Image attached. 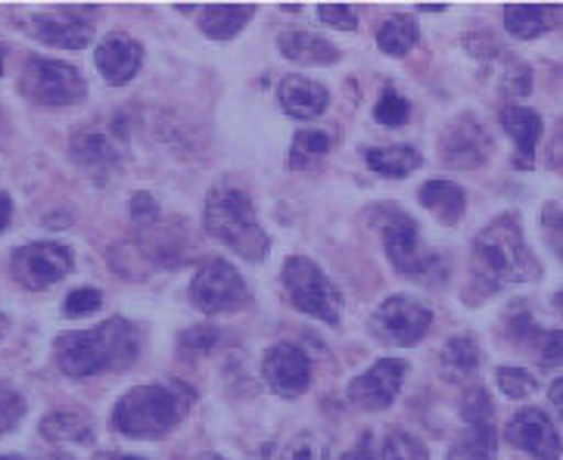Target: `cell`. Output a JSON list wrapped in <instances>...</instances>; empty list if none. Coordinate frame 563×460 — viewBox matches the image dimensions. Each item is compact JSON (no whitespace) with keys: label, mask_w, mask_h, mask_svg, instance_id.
<instances>
[{"label":"cell","mask_w":563,"mask_h":460,"mask_svg":"<svg viewBox=\"0 0 563 460\" xmlns=\"http://www.w3.org/2000/svg\"><path fill=\"white\" fill-rule=\"evenodd\" d=\"M184 349H194V351H209L216 343H219V333L216 330H206V327H200V330H190L187 336L181 339Z\"/></svg>","instance_id":"obj_39"},{"label":"cell","mask_w":563,"mask_h":460,"mask_svg":"<svg viewBox=\"0 0 563 460\" xmlns=\"http://www.w3.org/2000/svg\"><path fill=\"white\" fill-rule=\"evenodd\" d=\"M545 239L563 261V212H548L545 215Z\"/></svg>","instance_id":"obj_38"},{"label":"cell","mask_w":563,"mask_h":460,"mask_svg":"<svg viewBox=\"0 0 563 460\" xmlns=\"http://www.w3.org/2000/svg\"><path fill=\"white\" fill-rule=\"evenodd\" d=\"M190 299L200 312L219 314L243 308L250 293H246L243 277L236 274V268H231L221 258H209L206 265H200V271L190 283Z\"/></svg>","instance_id":"obj_7"},{"label":"cell","mask_w":563,"mask_h":460,"mask_svg":"<svg viewBox=\"0 0 563 460\" xmlns=\"http://www.w3.org/2000/svg\"><path fill=\"white\" fill-rule=\"evenodd\" d=\"M284 287H287V295L299 312L311 314L318 321H328V324L340 321L343 295L311 258L296 256L284 265Z\"/></svg>","instance_id":"obj_5"},{"label":"cell","mask_w":563,"mask_h":460,"mask_svg":"<svg viewBox=\"0 0 563 460\" xmlns=\"http://www.w3.org/2000/svg\"><path fill=\"white\" fill-rule=\"evenodd\" d=\"M510 442L520 445L523 451L539 460L561 458V436L548 420L545 411H539V407H527L510 420Z\"/></svg>","instance_id":"obj_13"},{"label":"cell","mask_w":563,"mask_h":460,"mask_svg":"<svg viewBox=\"0 0 563 460\" xmlns=\"http://www.w3.org/2000/svg\"><path fill=\"white\" fill-rule=\"evenodd\" d=\"M119 460H141V458H119Z\"/></svg>","instance_id":"obj_45"},{"label":"cell","mask_w":563,"mask_h":460,"mask_svg":"<svg viewBox=\"0 0 563 460\" xmlns=\"http://www.w3.org/2000/svg\"><path fill=\"white\" fill-rule=\"evenodd\" d=\"M0 75H3V51H0Z\"/></svg>","instance_id":"obj_43"},{"label":"cell","mask_w":563,"mask_h":460,"mask_svg":"<svg viewBox=\"0 0 563 460\" xmlns=\"http://www.w3.org/2000/svg\"><path fill=\"white\" fill-rule=\"evenodd\" d=\"M100 305H103V295H100V290L85 287V290H75V293H69L66 305H63V312L69 314V317H88V314L100 312Z\"/></svg>","instance_id":"obj_34"},{"label":"cell","mask_w":563,"mask_h":460,"mask_svg":"<svg viewBox=\"0 0 563 460\" xmlns=\"http://www.w3.org/2000/svg\"><path fill=\"white\" fill-rule=\"evenodd\" d=\"M479 368V349H476V343L467 339V336H457L452 339L445 351H442V373L449 377V380H464V377H471Z\"/></svg>","instance_id":"obj_28"},{"label":"cell","mask_w":563,"mask_h":460,"mask_svg":"<svg viewBox=\"0 0 563 460\" xmlns=\"http://www.w3.org/2000/svg\"><path fill=\"white\" fill-rule=\"evenodd\" d=\"M498 389L508 395V399H529L539 383H536V377L529 373V370H520V368H501L498 370Z\"/></svg>","instance_id":"obj_31"},{"label":"cell","mask_w":563,"mask_h":460,"mask_svg":"<svg viewBox=\"0 0 563 460\" xmlns=\"http://www.w3.org/2000/svg\"><path fill=\"white\" fill-rule=\"evenodd\" d=\"M501 125L514 137L517 166L532 168L536 147H539V137H542V115L536 110H527V106H508L501 112Z\"/></svg>","instance_id":"obj_18"},{"label":"cell","mask_w":563,"mask_h":460,"mask_svg":"<svg viewBox=\"0 0 563 460\" xmlns=\"http://www.w3.org/2000/svg\"><path fill=\"white\" fill-rule=\"evenodd\" d=\"M181 395L165 386H137L119 399L112 411V426L131 439H156L181 420Z\"/></svg>","instance_id":"obj_4"},{"label":"cell","mask_w":563,"mask_h":460,"mask_svg":"<svg viewBox=\"0 0 563 460\" xmlns=\"http://www.w3.org/2000/svg\"><path fill=\"white\" fill-rule=\"evenodd\" d=\"M19 91L25 93L32 103H41V106H73L85 97L88 88H85L81 72L69 63L29 59L22 81H19Z\"/></svg>","instance_id":"obj_6"},{"label":"cell","mask_w":563,"mask_h":460,"mask_svg":"<svg viewBox=\"0 0 563 460\" xmlns=\"http://www.w3.org/2000/svg\"><path fill=\"white\" fill-rule=\"evenodd\" d=\"M262 373L268 380V386L284 399H296L302 395L311 383V361L302 349H296L290 343H280L265 355Z\"/></svg>","instance_id":"obj_12"},{"label":"cell","mask_w":563,"mask_h":460,"mask_svg":"<svg viewBox=\"0 0 563 460\" xmlns=\"http://www.w3.org/2000/svg\"><path fill=\"white\" fill-rule=\"evenodd\" d=\"M41 433L51 439V442H91L93 433L88 417L75 414V411H56V414H47L44 424H41Z\"/></svg>","instance_id":"obj_26"},{"label":"cell","mask_w":563,"mask_h":460,"mask_svg":"<svg viewBox=\"0 0 563 460\" xmlns=\"http://www.w3.org/2000/svg\"><path fill=\"white\" fill-rule=\"evenodd\" d=\"M374 115H377V122L386 125V128H399V125L408 122V115H411V103H408L401 93L393 91V88H386V91L380 93V100H377Z\"/></svg>","instance_id":"obj_30"},{"label":"cell","mask_w":563,"mask_h":460,"mask_svg":"<svg viewBox=\"0 0 563 460\" xmlns=\"http://www.w3.org/2000/svg\"><path fill=\"white\" fill-rule=\"evenodd\" d=\"M367 168L377 171L383 178H405L420 168V153L415 147H374L364 153Z\"/></svg>","instance_id":"obj_23"},{"label":"cell","mask_w":563,"mask_h":460,"mask_svg":"<svg viewBox=\"0 0 563 460\" xmlns=\"http://www.w3.org/2000/svg\"><path fill=\"white\" fill-rule=\"evenodd\" d=\"M10 268L25 290H47L73 271V253L59 243H32L13 253Z\"/></svg>","instance_id":"obj_8"},{"label":"cell","mask_w":563,"mask_h":460,"mask_svg":"<svg viewBox=\"0 0 563 460\" xmlns=\"http://www.w3.org/2000/svg\"><path fill=\"white\" fill-rule=\"evenodd\" d=\"M277 47L290 63H299V66H330L340 59V51L328 37L311 35V32H287V35H280Z\"/></svg>","instance_id":"obj_19"},{"label":"cell","mask_w":563,"mask_h":460,"mask_svg":"<svg viewBox=\"0 0 563 460\" xmlns=\"http://www.w3.org/2000/svg\"><path fill=\"white\" fill-rule=\"evenodd\" d=\"M141 355V336L128 324L112 317L93 330L66 333L56 339L59 368L69 377H93L100 370L128 368Z\"/></svg>","instance_id":"obj_1"},{"label":"cell","mask_w":563,"mask_h":460,"mask_svg":"<svg viewBox=\"0 0 563 460\" xmlns=\"http://www.w3.org/2000/svg\"><path fill=\"white\" fill-rule=\"evenodd\" d=\"M418 37H420L418 25H415L411 19L393 16V19H386V22L380 25V32H377V44H380L383 54L405 56L408 51H415Z\"/></svg>","instance_id":"obj_27"},{"label":"cell","mask_w":563,"mask_h":460,"mask_svg":"<svg viewBox=\"0 0 563 460\" xmlns=\"http://www.w3.org/2000/svg\"><path fill=\"white\" fill-rule=\"evenodd\" d=\"M202 460H224V458H216V455H212V458H202Z\"/></svg>","instance_id":"obj_44"},{"label":"cell","mask_w":563,"mask_h":460,"mask_svg":"<svg viewBox=\"0 0 563 460\" xmlns=\"http://www.w3.org/2000/svg\"><path fill=\"white\" fill-rule=\"evenodd\" d=\"M554 25V7H505V29L520 41L545 35Z\"/></svg>","instance_id":"obj_25"},{"label":"cell","mask_w":563,"mask_h":460,"mask_svg":"<svg viewBox=\"0 0 563 460\" xmlns=\"http://www.w3.org/2000/svg\"><path fill=\"white\" fill-rule=\"evenodd\" d=\"M330 144H333V141H330L328 131H299L296 141H292V166H309L311 159H318V156L328 153Z\"/></svg>","instance_id":"obj_29"},{"label":"cell","mask_w":563,"mask_h":460,"mask_svg":"<svg viewBox=\"0 0 563 460\" xmlns=\"http://www.w3.org/2000/svg\"><path fill=\"white\" fill-rule=\"evenodd\" d=\"M539 358H542V364H548V368L563 364V330L545 333L539 339Z\"/></svg>","instance_id":"obj_37"},{"label":"cell","mask_w":563,"mask_h":460,"mask_svg":"<svg viewBox=\"0 0 563 460\" xmlns=\"http://www.w3.org/2000/svg\"><path fill=\"white\" fill-rule=\"evenodd\" d=\"M22 414H25V399L19 395L16 389L0 386V436L16 429Z\"/></svg>","instance_id":"obj_33"},{"label":"cell","mask_w":563,"mask_h":460,"mask_svg":"<svg viewBox=\"0 0 563 460\" xmlns=\"http://www.w3.org/2000/svg\"><path fill=\"white\" fill-rule=\"evenodd\" d=\"M253 7H206L200 13L202 35L216 37V41H228L243 32V25L253 19Z\"/></svg>","instance_id":"obj_24"},{"label":"cell","mask_w":563,"mask_h":460,"mask_svg":"<svg viewBox=\"0 0 563 460\" xmlns=\"http://www.w3.org/2000/svg\"><path fill=\"white\" fill-rule=\"evenodd\" d=\"M75 162L88 168V171H110L119 162V149L107 141V134L100 131H81L73 137Z\"/></svg>","instance_id":"obj_22"},{"label":"cell","mask_w":563,"mask_h":460,"mask_svg":"<svg viewBox=\"0 0 563 460\" xmlns=\"http://www.w3.org/2000/svg\"><path fill=\"white\" fill-rule=\"evenodd\" d=\"M467 433L454 445L449 460H492L495 458V424H492V402L483 389H476L464 402Z\"/></svg>","instance_id":"obj_11"},{"label":"cell","mask_w":563,"mask_h":460,"mask_svg":"<svg viewBox=\"0 0 563 460\" xmlns=\"http://www.w3.org/2000/svg\"><path fill=\"white\" fill-rule=\"evenodd\" d=\"M405 373H408V364L401 358H383L349 383V402L362 411H386L396 402Z\"/></svg>","instance_id":"obj_10"},{"label":"cell","mask_w":563,"mask_h":460,"mask_svg":"<svg viewBox=\"0 0 563 460\" xmlns=\"http://www.w3.org/2000/svg\"><path fill=\"white\" fill-rule=\"evenodd\" d=\"M10 218H13V200L10 193H0V231H7Z\"/></svg>","instance_id":"obj_40"},{"label":"cell","mask_w":563,"mask_h":460,"mask_svg":"<svg viewBox=\"0 0 563 460\" xmlns=\"http://www.w3.org/2000/svg\"><path fill=\"white\" fill-rule=\"evenodd\" d=\"M383 243H386V256L396 265V271L405 277H423L430 268V258L420 253L418 227L411 218H396L393 224L383 227Z\"/></svg>","instance_id":"obj_16"},{"label":"cell","mask_w":563,"mask_h":460,"mask_svg":"<svg viewBox=\"0 0 563 460\" xmlns=\"http://www.w3.org/2000/svg\"><path fill=\"white\" fill-rule=\"evenodd\" d=\"M383 460H427V448L408 433H393L383 445Z\"/></svg>","instance_id":"obj_32"},{"label":"cell","mask_w":563,"mask_h":460,"mask_svg":"<svg viewBox=\"0 0 563 460\" xmlns=\"http://www.w3.org/2000/svg\"><path fill=\"white\" fill-rule=\"evenodd\" d=\"M0 460H22V458H0Z\"/></svg>","instance_id":"obj_46"},{"label":"cell","mask_w":563,"mask_h":460,"mask_svg":"<svg viewBox=\"0 0 563 460\" xmlns=\"http://www.w3.org/2000/svg\"><path fill=\"white\" fill-rule=\"evenodd\" d=\"M202 222L212 237H219L224 246H231L236 256L262 261L268 256V234L255 218L253 203L236 187H216L202 209Z\"/></svg>","instance_id":"obj_3"},{"label":"cell","mask_w":563,"mask_h":460,"mask_svg":"<svg viewBox=\"0 0 563 460\" xmlns=\"http://www.w3.org/2000/svg\"><path fill=\"white\" fill-rule=\"evenodd\" d=\"M277 100H280L284 112L292 115V119H299V122L318 119L321 112L328 110L330 103L328 91H324L318 81L306 78V75H290V78H284L280 88H277Z\"/></svg>","instance_id":"obj_17"},{"label":"cell","mask_w":563,"mask_h":460,"mask_svg":"<svg viewBox=\"0 0 563 460\" xmlns=\"http://www.w3.org/2000/svg\"><path fill=\"white\" fill-rule=\"evenodd\" d=\"M343 460H374V448H371V439H364L362 448H355V451H349Z\"/></svg>","instance_id":"obj_41"},{"label":"cell","mask_w":563,"mask_h":460,"mask_svg":"<svg viewBox=\"0 0 563 460\" xmlns=\"http://www.w3.org/2000/svg\"><path fill=\"white\" fill-rule=\"evenodd\" d=\"M35 35L51 44V47H63V51H81L91 44L93 29L81 19H59V16H44L35 22Z\"/></svg>","instance_id":"obj_20"},{"label":"cell","mask_w":563,"mask_h":460,"mask_svg":"<svg viewBox=\"0 0 563 460\" xmlns=\"http://www.w3.org/2000/svg\"><path fill=\"white\" fill-rule=\"evenodd\" d=\"M93 63L100 75L110 81V85H128L134 75L141 72V63H144V47L128 35H110L100 41Z\"/></svg>","instance_id":"obj_14"},{"label":"cell","mask_w":563,"mask_h":460,"mask_svg":"<svg viewBox=\"0 0 563 460\" xmlns=\"http://www.w3.org/2000/svg\"><path fill=\"white\" fill-rule=\"evenodd\" d=\"M473 274L489 290L523 283L539 274V265H536L527 239H523V231L514 224V218L492 222L479 237L473 239Z\"/></svg>","instance_id":"obj_2"},{"label":"cell","mask_w":563,"mask_h":460,"mask_svg":"<svg viewBox=\"0 0 563 460\" xmlns=\"http://www.w3.org/2000/svg\"><path fill=\"white\" fill-rule=\"evenodd\" d=\"M420 203L427 205L442 224H454L467 209V197L452 181H430L420 187Z\"/></svg>","instance_id":"obj_21"},{"label":"cell","mask_w":563,"mask_h":460,"mask_svg":"<svg viewBox=\"0 0 563 460\" xmlns=\"http://www.w3.org/2000/svg\"><path fill=\"white\" fill-rule=\"evenodd\" d=\"M551 402H554V407H558V414H561L563 420V377L551 386Z\"/></svg>","instance_id":"obj_42"},{"label":"cell","mask_w":563,"mask_h":460,"mask_svg":"<svg viewBox=\"0 0 563 460\" xmlns=\"http://www.w3.org/2000/svg\"><path fill=\"white\" fill-rule=\"evenodd\" d=\"M318 16L324 19L328 25H333V29H340V32L358 29V13L352 7H343V3H324V7H318Z\"/></svg>","instance_id":"obj_35"},{"label":"cell","mask_w":563,"mask_h":460,"mask_svg":"<svg viewBox=\"0 0 563 460\" xmlns=\"http://www.w3.org/2000/svg\"><path fill=\"white\" fill-rule=\"evenodd\" d=\"M489 147V134L479 128L471 115L457 119L452 128L442 134V159H445L449 166H479V162H486Z\"/></svg>","instance_id":"obj_15"},{"label":"cell","mask_w":563,"mask_h":460,"mask_svg":"<svg viewBox=\"0 0 563 460\" xmlns=\"http://www.w3.org/2000/svg\"><path fill=\"white\" fill-rule=\"evenodd\" d=\"M277 460H324V448L314 442L311 436H302V439L287 445Z\"/></svg>","instance_id":"obj_36"},{"label":"cell","mask_w":563,"mask_h":460,"mask_svg":"<svg viewBox=\"0 0 563 460\" xmlns=\"http://www.w3.org/2000/svg\"><path fill=\"white\" fill-rule=\"evenodd\" d=\"M430 321H433V314L427 305H420L418 299L393 295L374 314V330L380 333L386 343L415 346L420 336L430 330Z\"/></svg>","instance_id":"obj_9"}]
</instances>
